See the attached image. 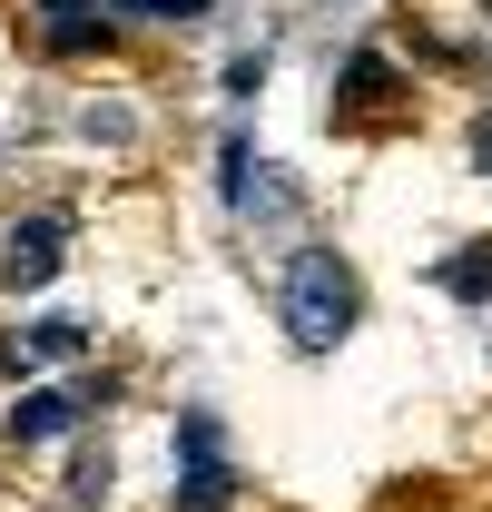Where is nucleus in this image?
<instances>
[{
	"label": "nucleus",
	"instance_id": "39448f33",
	"mask_svg": "<svg viewBox=\"0 0 492 512\" xmlns=\"http://www.w3.org/2000/svg\"><path fill=\"white\" fill-rule=\"evenodd\" d=\"M20 355L69 365V355H89V325H79V316H40V325H20Z\"/></svg>",
	"mask_w": 492,
	"mask_h": 512
},
{
	"label": "nucleus",
	"instance_id": "423d86ee",
	"mask_svg": "<svg viewBox=\"0 0 492 512\" xmlns=\"http://www.w3.org/2000/svg\"><path fill=\"white\" fill-rule=\"evenodd\" d=\"M443 286L483 306V296H492V237H483V247H463V256H443Z\"/></svg>",
	"mask_w": 492,
	"mask_h": 512
},
{
	"label": "nucleus",
	"instance_id": "9d476101",
	"mask_svg": "<svg viewBox=\"0 0 492 512\" xmlns=\"http://www.w3.org/2000/svg\"><path fill=\"white\" fill-rule=\"evenodd\" d=\"M473 168H492V109L473 119Z\"/></svg>",
	"mask_w": 492,
	"mask_h": 512
},
{
	"label": "nucleus",
	"instance_id": "0eeeda50",
	"mask_svg": "<svg viewBox=\"0 0 492 512\" xmlns=\"http://www.w3.org/2000/svg\"><path fill=\"white\" fill-rule=\"evenodd\" d=\"M345 99H355V109H384V99H394V69H384V60L365 50V60L345 69Z\"/></svg>",
	"mask_w": 492,
	"mask_h": 512
},
{
	"label": "nucleus",
	"instance_id": "7ed1b4c3",
	"mask_svg": "<svg viewBox=\"0 0 492 512\" xmlns=\"http://www.w3.org/2000/svg\"><path fill=\"white\" fill-rule=\"evenodd\" d=\"M60 256H69V227H60V217H30V227H10L0 276H10V286H50V276H60Z\"/></svg>",
	"mask_w": 492,
	"mask_h": 512
},
{
	"label": "nucleus",
	"instance_id": "f03ea898",
	"mask_svg": "<svg viewBox=\"0 0 492 512\" xmlns=\"http://www.w3.org/2000/svg\"><path fill=\"white\" fill-rule=\"evenodd\" d=\"M178 453H187L178 512H227V493H237V473H227V453H217V424H207V414H187V424H178Z\"/></svg>",
	"mask_w": 492,
	"mask_h": 512
},
{
	"label": "nucleus",
	"instance_id": "20e7f679",
	"mask_svg": "<svg viewBox=\"0 0 492 512\" xmlns=\"http://www.w3.org/2000/svg\"><path fill=\"white\" fill-rule=\"evenodd\" d=\"M69 424H79V394H60V384H40V394L10 404V434H20V444H60Z\"/></svg>",
	"mask_w": 492,
	"mask_h": 512
},
{
	"label": "nucleus",
	"instance_id": "1a4fd4ad",
	"mask_svg": "<svg viewBox=\"0 0 492 512\" xmlns=\"http://www.w3.org/2000/svg\"><path fill=\"white\" fill-rule=\"evenodd\" d=\"M119 10H138V20H197L207 0H119Z\"/></svg>",
	"mask_w": 492,
	"mask_h": 512
},
{
	"label": "nucleus",
	"instance_id": "6e6552de",
	"mask_svg": "<svg viewBox=\"0 0 492 512\" xmlns=\"http://www.w3.org/2000/svg\"><path fill=\"white\" fill-rule=\"evenodd\" d=\"M89 10H99V0H50V40H60V50H89V40H99Z\"/></svg>",
	"mask_w": 492,
	"mask_h": 512
},
{
	"label": "nucleus",
	"instance_id": "f257e3e1",
	"mask_svg": "<svg viewBox=\"0 0 492 512\" xmlns=\"http://www.w3.org/2000/svg\"><path fill=\"white\" fill-rule=\"evenodd\" d=\"M355 316H365V296H355V266L335 247H296V266H286V325H296V345H345L355 335Z\"/></svg>",
	"mask_w": 492,
	"mask_h": 512
}]
</instances>
